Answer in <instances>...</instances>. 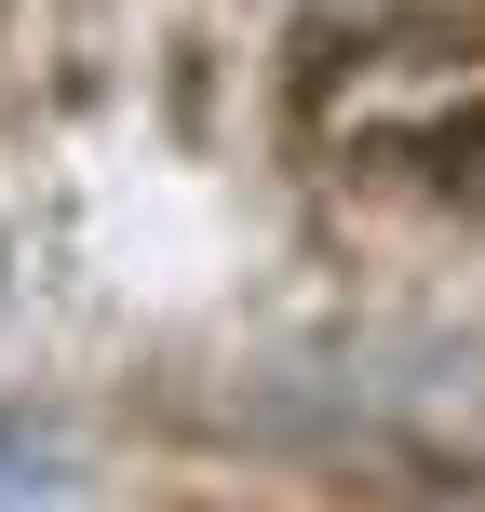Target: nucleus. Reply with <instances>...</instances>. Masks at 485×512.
<instances>
[{
  "label": "nucleus",
  "instance_id": "f257e3e1",
  "mask_svg": "<svg viewBox=\"0 0 485 512\" xmlns=\"http://www.w3.org/2000/svg\"><path fill=\"white\" fill-rule=\"evenodd\" d=\"M14 486H41V445H14V432H0V499H14Z\"/></svg>",
  "mask_w": 485,
  "mask_h": 512
}]
</instances>
